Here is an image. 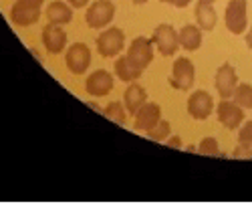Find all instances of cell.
Wrapping results in <instances>:
<instances>
[{
  "mask_svg": "<svg viewBox=\"0 0 252 214\" xmlns=\"http://www.w3.org/2000/svg\"><path fill=\"white\" fill-rule=\"evenodd\" d=\"M194 81H196L194 63L190 59H186V57L176 59L174 67H172V75H170V79H167V83L178 91H188V89H192Z\"/></svg>",
  "mask_w": 252,
  "mask_h": 214,
  "instance_id": "1",
  "label": "cell"
},
{
  "mask_svg": "<svg viewBox=\"0 0 252 214\" xmlns=\"http://www.w3.org/2000/svg\"><path fill=\"white\" fill-rule=\"evenodd\" d=\"M224 23L232 35H242L248 27V0H230L226 4Z\"/></svg>",
  "mask_w": 252,
  "mask_h": 214,
  "instance_id": "2",
  "label": "cell"
},
{
  "mask_svg": "<svg viewBox=\"0 0 252 214\" xmlns=\"http://www.w3.org/2000/svg\"><path fill=\"white\" fill-rule=\"evenodd\" d=\"M131 65H135L137 69H148L154 61V40L148 36H135L131 40V45L127 49V55Z\"/></svg>",
  "mask_w": 252,
  "mask_h": 214,
  "instance_id": "3",
  "label": "cell"
},
{
  "mask_svg": "<svg viewBox=\"0 0 252 214\" xmlns=\"http://www.w3.org/2000/svg\"><path fill=\"white\" fill-rule=\"evenodd\" d=\"M115 18V4L111 0H95L85 12V23L91 29H105Z\"/></svg>",
  "mask_w": 252,
  "mask_h": 214,
  "instance_id": "4",
  "label": "cell"
},
{
  "mask_svg": "<svg viewBox=\"0 0 252 214\" xmlns=\"http://www.w3.org/2000/svg\"><path fill=\"white\" fill-rule=\"evenodd\" d=\"M123 45H125V35H123V31L117 29V27L105 29V31L97 36V51H99V55L105 57V59L117 57V55L123 51Z\"/></svg>",
  "mask_w": 252,
  "mask_h": 214,
  "instance_id": "5",
  "label": "cell"
},
{
  "mask_svg": "<svg viewBox=\"0 0 252 214\" xmlns=\"http://www.w3.org/2000/svg\"><path fill=\"white\" fill-rule=\"evenodd\" d=\"M152 40L154 45L158 47V51L163 55V57H172L176 55L178 47H180V36H178V31L172 27V25H158L154 29V35H152Z\"/></svg>",
  "mask_w": 252,
  "mask_h": 214,
  "instance_id": "6",
  "label": "cell"
},
{
  "mask_svg": "<svg viewBox=\"0 0 252 214\" xmlns=\"http://www.w3.org/2000/svg\"><path fill=\"white\" fill-rule=\"evenodd\" d=\"M65 63L67 69L73 75H85L89 65H91V49L85 45V42H75L67 49L65 55Z\"/></svg>",
  "mask_w": 252,
  "mask_h": 214,
  "instance_id": "7",
  "label": "cell"
},
{
  "mask_svg": "<svg viewBox=\"0 0 252 214\" xmlns=\"http://www.w3.org/2000/svg\"><path fill=\"white\" fill-rule=\"evenodd\" d=\"M159 119H161V107L158 103H154V101H145L135 113L133 130L148 134L152 127H156L159 123Z\"/></svg>",
  "mask_w": 252,
  "mask_h": 214,
  "instance_id": "8",
  "label": "cell"
},
{
  "mask_svg": "<svg viewBox=\"0 0 252 214\" xmlns=\"http://www.w3.org/2000/svg\"><path fill=\"white\" fill-rule=\"evenodd\" d=\"M216 113H218V121L230 132L238 130L244 121V109L240 105H236L234 101H228V99L220 101V105L216 107Z\"/></svg>",
  "mask_w": 252,
  "mask_h": 214,
  "instance_id": "9",
  "label": "cell"
},
{
  "mask_svg": "<svg viewBox=\"0 0 252 214\" xmlns=\"http://www.w3.org/2000/svg\"><path fill=\"white\" fill-rule=\"evenodd\" d=\"M113 75L105 69H97L93 71L87 81H85V91L91 95V97H103L107 95L111 89H113Z\"/></svg>",
  "mask_w": 252,
  "mask_h": 214,
  "instance_id": "10",
  "label": "cell"
},
{
  "mask_svg": "<svg viewBox=\"0 0 252 214\" xmlns=\"http://www.w3.org/2000/svg\"><path fill=\"white\" fill-rule=\"evenodd\" d=\"M212 111H214V99L210 93L194 91L190 95V99H188V113H190L194 119H198V121L208 119Z\"/></svg>",
  "mask_w": 252,
  "mask_h": 214,
  "instance_id": "11",
  "label": "cell"
},
{
  "mask_svg": "<svg viewBox=\"0 0 252 214\" xmlns=\"http://www.w3.org/2000/svg\"><path fill=\"white\" fill-rule=\"evenodd\" d=\"M38 18H40V6H32V4H27V2H20V0H16V2L12 4V8H10L12 25H16L20 29L34 25Z\"/></svg>",
  "mask_w": 252,
  "mask_h": 214,
  "instance_id": "12",
  "label": "cell"
},
{
  "mask_svg": "<svg viewBox=\"0 0 252 214\" xmlns=\"http://www.w3.org/2000/svg\"><path fill=\"white\" fill-rule=\"evenodd\" d=\"M236 85H238L236 69L230 65V63H224V65H220V69L216 71V91L220 93V97L222 99L232 97Z\"/></svg>",
  "mask_w": 252,
  "mask_h": 214,
  "instance_id": "13",
  "label": "cell"
},
{
  "mask_svg": "<svg viewBox=\"0 0 252 214\" xmlns=\"http://www.w3.org/2000/svg\"><path fill=\"white\" fill-rule=\"evenodd\" d=\"M43 45H45L47 53H51V55L63 53V51H65V47H67V33H65V29H61V25L49 23L43 29Z\"/></svg>",
  "mask_w": 252,
  "mask_h": 214,
  "instance_id": "14",
  "label": "cell"
},
{
  "mask_svg": "<svg viewBox=\"0 0 252 214\" xmlns=\"http://www.w3.org/2000/svg\"><path fill=\"white\" fill-rule=\"evenodd\" d=\"M148 101V91H145L139 83H131L127 89H125V95H123V105H125V109H127V113L135 115L139 107Z\"/></svg>",
  "mask_w": 252,
  "mask_h": 214,
  "instance_id": "15",
  "label": "cell"
},
{
  "mask_svg": "<svg viewBox=\"0 0 252 214\" xmlns=\"http://www.w3.org/2000/svg\"><path fill=\"white\" fill-rule=\"evenodd\" d=\"M47 18H49V23L53 25H69L71 20H73V6L67 2H61V0H55V2H51L47 6Z\"/></svg>",
  "mask_w": 252,
  "mask_h": 214,
  "instance_id": "16",
  "label": "cell"
},
{
  "mask_svg": "<svg viewBox=\"0 0 252 214\" xmlns=\"http://www.w3.org/2000/svg\"><path fill=\"white\" fill-rule=\"evenodd\" d=\"M180 36V47L186 51H198L202 45V29L196 25H186L178 33Z\"/></svg>",
  "mask_w": 252,
  "mask_h": 214,
  "instance_id": "17",
  "label": "cell"
},
{
  "mask_svg": "<svg viewBox=\"0 0 252 214\" xmlns=\"http://www.w3.org/2000/svg\"><path fill=\"white\" fill-rule=\"evenodd\" d=\"M236 158H250L252 156V121H246L238 127V147L234 149Z\"/></svg>",
  "mask_w": 252,
  "mask_h": 214,
  "instance_id": "18",
  "label": "cell"
},
{
  "mask_svg": "<svg viewBox=\"0 0 252 214\" xmlns=\"http://www.w3.org/2000/svg\"><path fill=\"white\" fill-rule=\"evenodd\" d=\"M196 20H198V27L204 29V31H212L218 23V14L214 10L212 4H202L198 2L196 6Z\"/></svg>",
  "mask_w": 252,
  "mask_h": 214,
  "instance_id": "19",
  "label": "cell"
},
{
  "mask_svg": "<svg viewBox=\"0 0 252 214\" xmlns=\"http://www.w3.org/2000/svg\"><path fill=\"white\" fill-rule=\"evenodd\" d=\"M141 69H137L135 65H131L127 57H119L115 61V75L121 79V81H127V83H133L141 77Z\"/></svg>",
  "mask_w": 252,
  "mask_h": 214,
  "instance_id": "20",
  "label": "cell"
},
{
  "mask_svg": "<svg viewBox=\"0 0 252 214\" xmlns=\"http://www.w3.org/2000/svg\"><path fill=\"white\" fill-rule=\"evenodd\" d=\"M103 115L115 121L117 125H125V119H127V109H125V105L121 101H111L107 107L103 109Z\"/></svg>",
  "mask_w": 252,
  "mask_h": 214,
  "instance_id": "21",
  "label": "cell"
},
{
  "mask_svg": "<svg viewBox=\"0 0 252 214\" xmlns=\"http://www.w3.org/2000/svg\"><path fill=\"white\" fill-rule=\"evenodd\" d=\"M234 103L240 105L242 109H252V85L248 83H238L232 93Z\"/></svg>",
  "mask_w": 252,
  "mask_h": 214,
  "instance_id": "22",
  "label": "cell"
},
{
  "mask_svg": "<svg viewBox=\"0 0 252 214\" xmlns=\"http://www.w3.org/2000/svg\"><path fill=\"white\" fill-rule=\"evenodd\" d=\"M170 132H172V127L170 123H167L165 119H159V123L156 127H152V130L145 134L152 142H165L167 138H170Z\"/></svg>",
  "mask_w": 252,
  "mask_h": 214,
  "instance_id": "23",
  "label": "cell"
},
{
  "mask_svg": "<svg viewBox=\"0 0 252 214\" xmlns=\"http://www.w3.org/2000/svg\"><path fill=\"white\" fill-rule=\"evenodd\" d=\"M198 152L204 154V156H212V158L220 156V147H218L216 138H204L198 145Z\"/></svg>",
  "mask_w": 252,
  "mask_h": 214,
  "instance_id": "24",
  "label": "cell"
},
{
  "mask_svg": "<svg viewBox=\"0 0 252 214\" xmlns=\"http://www.w3.org/2000/svg\"><path fill=\"white\" fill-rule=\"evenodd\" d=\"M163 143H165V145H170V147H176V149H182V147H184V143H182V138H180V136H172V138H167Z\"/></svg>",
  "mask_w": 252,
  "mask_h": 214,
  "instance_id": "25",
  "label": "cell"
},
{
  "mask_svg": "<svg viewBox=\"0 0 252 214\" xmlns=\"http://www.w3.org/2000/svg\"><path fill=\"white\" fill-rule=\"evenodd\" d=\"M67 2H69L73 8H83V6L89 4V0H67Z\"/></svg>",
  "mask_w": 252,
  "mask_h": 214,
  "instance_id": "26",
  "label": "cell"
},
{
  "mask_svg": "<svg viewBox=\"0 0 252 214\" xmlns=\"http://www.w3.org/2000/svg\"><path fill=\"white\" fill-rule=\"evenodd\" d=\"M190 2H192V0H174V6L176 8H186Z\"/></svg>",
  "mask_w": 252,
  "mask_h": 214,
  "instance_id": "27",
  "label": "cell"
},
{
  "mask_svg": "<svg viewBox=\"0 0 252 214\" xmlns=\"http://www.w3.org/2000/svg\"><path fill=\"white\" fill-rule=\"evenodd\" d=\"M20 2H27V4H32V6H43L45 0H20Z\"/></svg>",
  "mask_w": 252,
  "mask_h": 214,
  "instance_id": "28",
  "label": "cell"
},
{
  "mask_svg": "<svg viewBox=\"0 0 252 214\" xmlns=\"http://www.w3.org/2000/svg\"><path fill=\"white\" fill-rule=\"evenodd\" d=\"M246 45H248V49L252 51V29L246 33Z\"/></svg>",
  "mask_w": 252,
  "mask_h": 214,
  "instance_id": "29",
  "label": "cell"
},
{
  "mask_svg": "<svg viewBox=\"0 0 252 214\" xmlns=\"http://www.w3.org/2000/svg\"><path fill=\"white\" fill-rule=\"evenodd\" d=\"M198 2H202V4H214L216 0H198Z\"/></svg>",
  "mask_w": 252,
  "mask_h": 214,
  "instance_id": "30",
  "label": "cell"
},
{
  "mask_svg": "<svg viewBox=\"0 0 252 214\" xmlns=\"http://www.w3.org/2000/svg\"><path fill=\"white\" fill-rule=\"evenodd\" d=\"M131 2H133V4H145L148 0H131Z\"/></svg>",
  "mask_w": 252,
  "mask_h": 214,
  "instance_id": "31",
  "label": "cell"
},
{
  "mask_svg": "<svg viewBox=\"0 0 252 214\" xmlns=\"http://www.w3.org/2000/svg\"><path fill=\"white\" fill-rule=\"evenodd\" d=\"M159 2H165V4H174V0H159Z\"/></svg>",
  "mask_w": 252,
  "mask_h": 214,
  "instance_id": "32",
  "label": "cell"
}]
</instances>
